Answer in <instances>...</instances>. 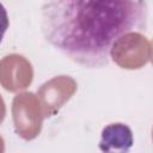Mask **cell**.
Segmentation results:
<instances>
[{
  "instance_id": "1",
  "label": "cell",
  "mask_w": 153,
  "mask_h": 153,
  "mask_svg": "<svg viewBox=\"0 0 153 153\" xmlns=\"http://www.w3.org/2000/svg\"><path fill=\"white\" fill-rule=\"evenodd\" d=\"M147 0H44L41 32L55 50L86 67L111 61L114 45L147 26Z\"/></svg>"
},
{
  "instance_id": "2",
  "label": "cell",
  "mask_w": 153,
  "mask_h": 153,
  "mask_svg": "<svg viewBox=\"0 0 153 153\" xmlns=\"http://www.w3.org/2000/svg\"><path fill=\"white\" fill-rule=\"evenodd\" d=\"M133 145V134L128 126L123 123H112L102 131L99 147L104 152L120 151L127 152Z\"/></svg>"
},
{
  "instance_id": "3",
  "label": "cell",
  "mask_w": 153,
  "mask_h": 153,
  "mask_svg": "<svg viewBox=\"0 0 153 153\" xmlns=\"http://www.w3.org/2000/svg\"><path fill=\"white\" fill-rule=\"evenodd\" d=\"M8 25H10V20H8L7 11H6L5 6L0 2V43L5 36V32L8 29Z\"/></svg>"
}]
</instances>
